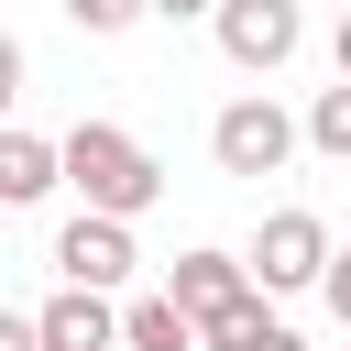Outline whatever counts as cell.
I'll return each mask as SVG.
<instances>
[{"mask_svg":"<svg viewBox=\"0 0 351 351\" xmlns=\"http://www.w3.org/2000/svg\"><path fill=\"white\" fill-rule=\"evenodd\" d=\"M66 186H77L99 219H143V208L165 197V165H154L121 121H77V132H66Z\"/></svg>","mask_w":351,"mask_h":351,"instance_id":"cell-1","label":"cell"},{"mask_svg":"<svg viewBox=\"0 0 351 351\" xmlns=\"http://www.w3.org/2000/svg\"><path fill=\"white\" fill-rule=\"evenodd\" d=\"M252 285L263 296H307V285H329V263H340V241H329V219L318 208H274L263 230H252Z\"/></svg>","mask_w":351,"mask_h":351,"instance_id":"cell-2","label":"cell"},{"mask_svg":"<svg viewBox=\"0 0 351 351\" xmlns=\"http://www.w3.org/2000/svg\"><path fill=\"white\" fill-rule=\"evenodd\" d=\"M296 143H307V121H285L263 88H241V99L208 121V154H219V176H285V165H296Z\"/></svg>","mask_w":351,"mask_h":351,"instance_id":"cell-3","label":"cell"},{"mask_svg":"<svg viewBox=\"0 0 351 351\" xmlns=\"http://www.w3.org/2000/svg\"><path fill=\"white\" fill-rule=\"evenodd\" d=\"M208 33H219V55H230L241 77H274V66L307 44V11H296V0H219Z\"/></svg>","mask_w":351,"mask_h":351,"instance_id":"cell-4","label":"cell"},{"mask_svg":"<svg viewBox=\"0 0 351 351\" xmlns=\"http://www.w3.org/2000/svg\"><path fill=\"white\" fill-rule=\"evenodd\" d=\"M132 263H143V252H132V219L77 208V219L55 230V274H66V285H88V296H121V285H132Z\"/></svg>","mask_w":351,"mask_h":351,"instance_id":"cell-5","label":"cell"},{"mask_svg":"<svg viewBox=\"0 0 351 351\" xmlns=\"http://www.w3.org/2000/svg\"><path fill=\"white\" fill-rule=\"evenodd\" d=\"M165 296L208 329L219 307H241V296H252V263H241V252H176V263H165Z\"/></svg>","mask_w":351,"mask_h":351,"instance_id":"cell-6","label":"cell"},{"mask_svg":"<svg viewBox=\"0 0 351 351\" xmlns=\"http://www.w3.org/2000/svg\"><path fill=\"white\" fill-rule=\"evenodd\" d=\"M33 318H44V351H121V307L88 296V285H55Z\"/></svg>","mask_w":351,"mask_h":351,"instance_id":"cell-7","label":"cell"},{"mask_svg":"<svg viewBox=\"0 0 351 351\" xmlns=\"http://www.w3.org/2000/svg\"><path fill=\"white\" fill-rule=\"evenodd\" d=\"M55 186H66V143H44V132H0V197L33 208V197H55Z\"/></svg>","mask_w":351,"mask_h":351,"instance_id":"cell-8","label":"cell"},{"mask_svg":"<svg viewBox=\"0 0 351 351\" xmlns=\"http://www.w3.org/2000/svg\"><path fill=\"white\" fill-rule=\"evenodd\" d=\"M121 351H208V340H197V318L176 296H132L121 307Z\"/></svg>","mask_w":351,"mask_h":351,"instance_id":"cell-9","label":"cell"},{"mask_svg":"<svg viewBox=\"0 0 351 351\" xmlns=\"http://www.w3.org/2000/svg\"><path fill=\"white\" fill-rule=\"evenodd\" d=\"M307 154H329V165H351V77L307 99Z\"/></svg>","mask_w":351,"mask_h":351,"instance_id":"cell-10","label":"cell"},{"mask_svg":"<svg viewBox=\"0 0 351 351\" xmlns=\"http://www.w3.org/2000/svg\"><path fill=\"white\" fill-rule=\"evenodd\" d=\"M143 11H154V0H66V22H77V33H132Z\"/></svg>","mask_w":351,"mask_h":351,"instance_id":"cell-11","label":"cell"},{"mask_svg":"<svg viewBox=\"0 0 351 351\" xmlns=\"http://www.w3.org/2000/svg\"><path fill=\"white\" fill-rule=\"evenodd\" d=\"M0 351H44V318H33V307H11V318H0Z\"/></svg>","mask_w":351,"mask_h":351,"instance_id":"cell-12","label":"cell"},{"mask_svg":"<svg viewBox=\"0 0 351 351\" xmlns=\"http://www.w3.org/2000/svg\"><path fill=\"white\" fill-rule=\"evenodd\" d=\"M318 296H329V318H340V329H351V252H340V263H329V285H318Z\"/></svg>","mask_w":351,"mask_h":351,"instance_id":"cell-13","label":"cell"},{"mask_svg":"<svg viewBox=\"0 0 351 351\" xmlns=\"http://www.w3.org/2000/svg\"><path fill=\"white\" fill-rule=\"evenodd\" d=\"M154 22H219V0H154Z\"/></svg>","mask_w":351,"mask_h":351,"instance_id":"cell-14","label":"cell"},{"mask_svg":"<svg viewBox=\"0 0 351 351\" xmlns=\"http://www.w3.org/2000/svg\"><path fill=\"white\" fill-rule=\"evenodd\" d=\"M329 66H340V77H351V11H340V33H329Z\"/></svg>","mask_w":351,"mask_h":351,"instance_id":"cell-15","label":"cell"},{"mask_svg":"<svg viewBox=\"0 0 351 351\" xmlns=\"http://www.w3.org/2000/svg\"><path fill=\"white\" fill-rule=\"evenodd\" d=\"M274 351H307V340H296V329H274Z\"/></svg>","mask_w":351,"mask_h":351,"instance_id":"cell-16","label":"cell"}]
</instances>
